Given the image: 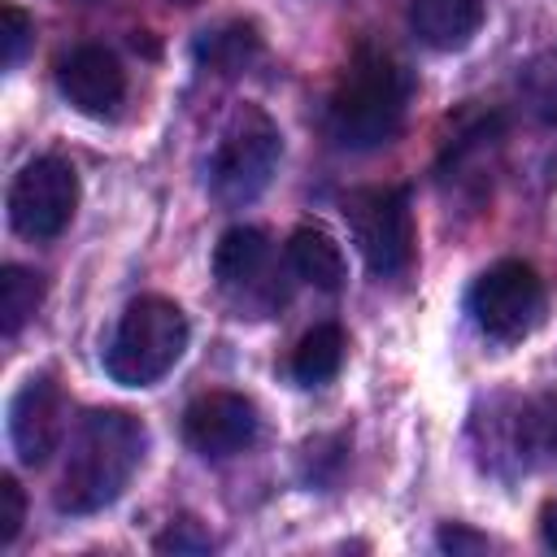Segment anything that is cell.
<instances>
[{
	"mask_svg": "<svg viewBox=\"0 0 557 557\" xmlns=\"http://www.w3.org/2000/svg\"><path fill=\"white\" fill-rule=\"evenodd\" d=\"M65 435V400L52 374H30L9 400V440L22 466H44Z\"/></svg>",
	"mask_w": 557,
	"mask_h": 557,
	"instance_id": "9",
	"label": "cell"
},
{
	"mask_svg": "<svg viewBox=\"0 0 557 557\" xmlns=\"http://www.w3.org/2000/svg\"><path fill=\"white\" fill-rule=\"evenodd\" d=\"M527 96L544 122H557V52L527 65Z\"/></svg>",
	"mask_w": 557,
	"mask_h": 557,
	"instance_id": "18",
	"label": "cell"
},
{
	"mask_svg": "<svg viewBox=\"0 0 557 557\" xmlns=\"http://www.w3.org/2000/svg\"><path fill=\"white\" fill-rule=\"evenodd\" d=\"M540 313H544V283L527 261H496L470 287V318L496 344H513L531 335Z\"/></svg>",
	"mask_w": 557,
	"mask_h": 557,
	"instance_id": "7",
	"label": "cell"
},
{
	"mask_svg": "<svg viewBox=\"0 0 557 557\" xmlns=\"http://www.w3.org/2000/svg\"><path fill=\"white\" fill-rule=\"evenodd\" d=\"M30 35H35V22L17 4H0V65L4 70H17L22 52L30 48Z\"/></svg>",
	"mask_w": 557,
	"mask_h": 557,
	"instance_id": "17",
	"label": "cell"
},
{
	"mask_svg": "<svg viewBox=\"0 0 557 557\" xmlns=\"http://www.w3.org/2000/svg\"><path fill=\"white\" fill-rule=\"evenodd\" d=\"M283 157V135L274 117L257 104H239L231 122L218 135V148L209 157V191L222 205H248L257 200Z\"/></svg>",
	"mask_w": 557,
	"mask_h": 557,
	"instance_id": "4",
	"label": "cell"
},
{
	"mask_svg": "<svg viewBox=\"0 0 557 557\" xmlns=\"http://www.w3.org/2000/svg\"><path fill=\"white\" fill-rule=\"evenodd\" d=\"M540 535H544V544L557 553V500H548V505L540 509Z\"/></svg>",
	"mask_w": 557,
	"mask_h": 557,
	"instance_id": "22",
	"label": "cell"
},
{
	"mask_svg": "<svg viewBox=\"0 0 557 557\" xmlns=\"http://www.w3.org/2000/svg\"><path fill=\"white\" fill-rule=\"evenodd\" d=\"M57 87L78 113L109 117L126 96V70L109 48L83 44L57 61Z\"/></svg>",
	"mask_w": 557,
	"mask_h": 557,
	"instance_id": "11",
	"label": "cell"
},
{
	"mask_svg": "<svg viewBox=\"0 0 557 557\" xmlns=\"http://www.w3.org/2000/svg\"><path fill=\"white\" fill-rule=\"evenodd\" d=\"M257 431H261L257 405L239 392H209V396L191 400L183 413V440L209 461L244 453L257 440Z\"/></svg>",
	"mask_w": 557,
	"mask_h": 557,
	"instance_id": "10",
	"label": "cell"
},
{
	"mask_svg": "<svg viewBox=\"0 0 557 557\" xmlns=\"http://www.w3.org/2000/svg\"><path fill=\"white\" fill-rule=\"evenodd\" d=\"M257 52H261V35L252 22H226L196 39V61L213 74H239L257 61Z\"/></svg>",
	"mask_w": 557,
	"mask_h": 557,
	"instance_id": "14",
	"label": "cell"
},
{
	"mask_svg": "<svg viewBox=\"0 0 557 557\" xmlns=\"http://www.w3.org/2000/svg\"><path fill=\"white\" fill-rule=\"evenodd\" d=\"M213 278L239 309H270L283 300L274 283V248L261 226H231L213 248Z\"/></svg>",
	"mask_w": 557,
	"mask_h": 557,
	"instance_id": "8",
	"label": "cell"
},
{
	"mask_svg": "<svg viewBox=\"0 0 557 557\" xmlns=\"http://www.w3.org/2000/svg\"><path fill=\"white\" fill-rule=\"evenodd\" d=\"M339 366H344V331L335 322H322V326L300 335V344L292 348V366L287 370H292V379L300 387H322V383H331L339 374Z\"/></svg>",
	"mask_w": 557,
	"mask_h": 557,
	"instance_id": "15",
	"label": "cell"
},
{
	"mask_svg": "<svg viewBox=\"0 0 557 557\" xmlns=\"http://www.w3.org/2000/svg\"><path fill=\"white\" fill-rule=\"evenodd\" d=\"M287 265L296 270V278L313 283L318 292H339L348 278L344 252L339 244L322 231V226H296L287 239Z\"/></svg>",
	"mask_w": 557,
	"mask_h": 557,
	"instance_id": "13",
	"label": "cell"
},
{
	"mask_svg": "<svg viewBox=\"0 0 557 557\" xmlns=\"http://www.w3.org/2000/svg\"><path fill=\"white\" fill-rule=\"evenodd\" d=\"M39 305H44V278L26 265H4L0 270V331H4V339H13L35 318Z\"/></svg>",
	"mask_w": 557,
	"mask_h": 557,
	"instance_id": "16",
	"label": "cell"
},
{
	"mask_svg": "<svg viewBox=\"0 0 557 557\" xmlns=\"http://www.w3.org/2000/svg\"><path fill=\"white\" fill-rule=\"evenodd\" d=\"M344 222L374 278L405 274L413 265V209L405 187H357L344 196Z\"/></svg>",
	"mask_w": 557,
	"mask_h": 557,
	"instance_id": "5",
	"label": "cell"
},
{
	"mask_svg": "<svg viewBox=\"0 0 557 557\" xmlns=\"http://www.w3.org/2000/svg\"><path fill=\"white\" fill-rule=\"evenodd\" d=\"M144 448H148V431L135 413L91 409L70 440V457H65V470L52 496L57 509L83 518V513L113 505L126 492L131 474L139 470Z\"/></svg>",
	"mask_w": 557,
	"mask_h": 557,
	"instance_id": "1",
	"label": "cell"
},
{
	"mask_svg": "<svg viewBox=\"0 0 557 557\" xmlns=\"http://www.w3.org/2000/svg\"><path fill=\"white\" fill-rule=\"evenodd\" d=\"M157 553H209L213 548V535L196 522V518H174L157 540H152Z\"/></svg>",
	"mask_w": 557,
	"mask_h": 557,
	"instance_id": "19",
	"label": "cell"
},
{
	"mask_svg": "<svg viewBox=\"0 0 557 557\" xmlns=\"http://www.w3.org/2000/svg\"><path fill=\"white\" fill-rule=\"evenodd\" d=\"M22 522H26V492L13 474H0V548L17 540Z\"/></svg>",
	"mask_w": 557,
	"mask_h": 557,
	"instance_id": "20",
	"label": "cell"
},
{
	"mask_svg": "<svg viewBox=\"0 0 557 557\" xmlns=\"http://www.w3.org/2000/svg\"><path fill=\"white\" fill-rule=\"evenodd\" d=\"M78 209V174L65 157H35L9 187V222L22 239H57Z\"/></svg>",
	"mask_w": 557,
	"mask_h": 557,
	"instance_id": "6",
	"label": "cell"
},
{
	"mask_svg": "<svg viewBox=\"0 0 557 557\" xmlns=\"http://www.w3.org/2000/svg\"><path fill=\"white\" fill-rule=\"evenodd\" d=\"M409 70L387 57L383 48H357L352 61L344 65L331 104H326V131L339 148L348 152H370L383 148L400 135L405 113H409Z\"/></svg>",
	"mask_w": 557,
	"mask_h": 557,
	"instance_id": "2",
	"label": "cell"
},
{
	"mask_svg": "<svg viewBox=\"0 0 557 557\" xmlns=\"http://www.w3.org/2000/svg\"><path fill=\"white\" fill-rule=\"evenodd\" d=\"M187 348V318L165 296H139L117 318L104 348V374L122 387H152L165 379Z\"/></svg>",
	"mask_w": 557,
	"mask_h": 557,
	"instance_id": "3",
	"label": "cell"
},
{
	"mask_svg": "<svg viewBox=\"0 0 557 557\" xmlns=\"http://www.w3.org/2000/svg\"><path fill=\"white\" fill-rule=\"evenodd\" d=\"M413 35L435 52L466 48L483 26V0H409Z\"/></svg>",
	"mask_w": 557,
	"mask_h": 557,
	"instance_id": "12",
	"label": "cell"
},
{
	"mask_svg": "<svg viewBox=\"0 0 557 557\" xmlns=\"http://www.w3.org/2000/svg\"><path fill=\"white\" fill-rule=\"evenodd\" d=\"M435 544H440L444 553H483V548H487V540H483V535H474V531H466L461 522H453V527H440Z\"/></svg>",
	"mask_w": 557,
	"mask_h": 557,
	"instance_id": "21",
	"label": "cell"
}]
</instances>
